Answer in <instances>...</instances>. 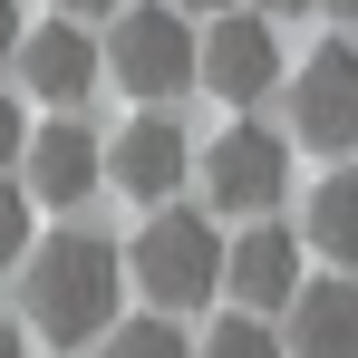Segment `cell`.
Here are the masks:
<instances>
[{"mask_svg":"<svg viewBox=\"0 0 358 358\" xmlns=\"http://www.w3.org/2000/svg\"><path fill=\"white\" fill-rule=\"evenodd\" d=\"M194 358H291V339H271V320L242 310V320H213V339H203Z\"/></svg>","mask_w":358,"mask_h":358,"instance_id":"4fadbf2b","label":"cell"},{"mask_svg":"<svg viewBox=\"0 0 358 358\" xmlns=\"http://www.w3.org/2000/svg\"><path fill=\"white\" fill-rule=\"evenodd\" d=\"M0 358H29V339H20V320H0Z\"/></svg>","mask_w":358,"mask_h":358,"instance_id":"ac0fdd59","label":"cell"},{"mask_svg":"<svg viewBox=\"0 0 358 358\" xmlns=\"http://www.w3.org/2000/svg\"><path fill=\"white\" fill-rule=\"evenodd\" d=\"M252 10H262V20H291V10H310V0H252Z\"/></svg>","mask_w":358,"mask_h":358,"instance_id":"d6986e66","label":"cell"},{"mask_svg":"<svg viewBox=\"0 0 358 358\" xmlns=\"http://www.w3.org/2000/svg\"><path fill=\"white\" fill-rule=\"evenodd\" d=\"M97 175H107V145H97L78 117L39 126V136H29V155H20L29 203H87V194H97Z\"/></svg>","mask_w":358,"mask_h":358,"instance_id":"ba28073f","label":"cell"},{"mask_svg":"<svg viewBox=\"0 0 358 358\" xmlns=\"http://www.w3.org/2000/svg\"><path fill=\"white\" fill-rule=\"evenodd\" d=\"M291 126L320 155H349L358 145V49L349 39L310 49V68H300V87H291Z\"/></svg>","mask_w":358,"mask_h":358,"instance_id":"8992f818","label":"cell"},{"mask_svg":"<svg viewBox=\"0 0 358 358\" xmlns=\"http://www.w3.org/2000/svg\"><path fill=\"white\" fill-rule=\"evenodd\" d=\"M117 291H126V252H117L107 233L68 223V233L29 242L20 310H29V329H39V339H59V349H97V329L117 320Z\"/></svg>","mask_w":358,"mask_h":358,"instance_id":"6da1fadb","label":"cell"},{"mask_svg":"<svg viewBox=\"0 0 358 358\" xmlns=\"http://www.w3.org/2000/svg\"><path fill=\"white\" fill-rule=\"evenodd\" d=\"M300 242H310V252H329V271H349V262H358V165H329V175L310 184Z\"/></svg>","mask_w":358,"mask_h":358,"instance_id":"7c38bea8","label":"cell"},{"mask_svg":"<svg viewBox=\"0 0 358 358\" xmlns=\"http://www.w3.org/2000/svg\"><path fill=\"white\" fill-rule=\"evenodd\" d=\"M97 358H194V349H184L175 320H117V329L97 339Z\"/></svg>","mask_w":358,"mask_h":358,"instance_id":"5bb4252c","label":"cell"},{"mask_svg":"<svg viewBox=\"0 0 358 358\" xmlns=\"http://www.w3.org/2000/svg\"><path fill=\"white\" fill-rule=\"evenodd\" d=\"M10 59H20V87H29V97H49V107H78V97L97 87V39H87L78 20H49V29H29Z\"/></svg>","mask_w":358,"mask_h":358,"instance_id":"30bf717a","label":"cell"},{"mask_svg":"<svg viewBox=\"0 0 358 358\" xmlns=\"http://www.w3.org/2000/svg\"><path fill=\"white\" fill-rule=\"evenodd\" d=\"M20 49V0H0V59Z\"/></svg>","mask_w":358,"mask_h":358,"instance_id":"e0dca14e","label":"cell"},{"mask_svg":"<svg viewBox=\"0 0 358 358\" xmlns=\"http://www.w3.org/2000/svg\"><path fill=\"white\" fill-rule=\"evenodd\" d=\"M203 194H213V213H271L281 194H291V136H271L262 117H233L213 145H203Z\"/></svg>","mask_w":358,"mask_h":358,"instance_id":"277c9868","label":"cell"},{"mask_svg":"<svg viewBox=\"0 0 358 358\" xmlns=\"http://www.w3.org/2000/svg\"><path fill=\"white\" fill-rule=\"evenodd\" d=\"M29 184H0V262H10V271H20V252H29Z\"/></svg>","mask_w":358,"mask_h":358,"instance_id":"9a60e30c","label":"cell"},{"mask_svg":"<svg viewBox=\"0 0 358 358\" xmlns=\"http://www.w3.org/2000/svg\"><path fill=\"white\" fill-rule=\"evenodd\" d=\"M300 252H310L300 233H281V223H262V213H252V233L223 252V291H233L242 310H262V320H271V310H291V300H300Z\"/></svg>","mask_w":358,"mask_h":358,"instance_id":"52a82bcc","label":"cell"},{"mask_svg":"<svg viewBox=\"0 0 358 358\" xmlns=\"http://www.w3.org/2000/svg\"><path fill=\"white\" fill-rule=\"evenodd\" d=\"M175 10H213V20H223V10H242V0H175Z\"/></svg>","mask_w":358,"mask_h":358,"instance_id":"ffe728a7","label":"cell"},{"mask_svg":"<svg viewBox=\"0 0 358 358\" xmlns=\"http://www.w3.org/2000/svg\"><path fill=\"white\" fill-rule=\"evenodd\" d=\"M194 59H203V39L184 29L175 0H126L117 29H107V78H117L126 97H145V107H165L194 87Z\"/></svg>","mask_w":358,"mask_h":358,"instance_id":"3957f363","label":"cell"},{"mask_svg":"<svg viewBox=\"0 0 358 358\" xmlns=\"http://www.w3.org/2000/svg\"><path fill=\"white\" fill-rule=\"evenodd\" d=\"M194 87H213L223 107H252V97H271V87H281V39H271V20H262L252 0H242V10H223V20L203 29Z\"/></svg>","mask_w":358,"mask_h":358,"instance_id":"5b68a950","label":"cell"},{"mask_svg":"<svg viewBox=\"0 0 358 358\" xmlns=\"http://www.w3.org/2000/svg\"><path fill=\"white\" fill-rule=\"evenodd\" d=\"M223 252H233V242L213 233L203 213L155 203V223L126 242V281H136V291H145L165 320H175V310H203V300L223 291Z\"/></svg>","mask_w":358,"mask_h":358,"instance_id":"7a4b0ae2","label":"cell"},{"mask_svg":"<svg viewBox=\"0 0 358 358\" xmlns=\"http://www.w3.org/2000/svg\"><path fill=\"white\" fill-rule=\"evenodd\" d=\"M291 358H358V281H300L291 300Z\"/></svg>","mask_w":358,"mask_h":358,"instance_id":"8fae6325","label":"cell"},{"mask_svg":"<svg viewBox=\"0 0 358 358\" xmlns=\"http://www.w3.org/2000/svg\"><path fill=\"white\" fill-rule=\"evenodd\" d=\"M107 175H117L136 203H175V184L194 175V145H184V126H175V117H155V107H145V117L107 145Z\"/></svg>","mask_w":358,"mask_h":358,"instance_id":"9c48e42d","label":"cell"},{"mask_svg":"<svg viewBox=\"0 0 358 358\" xmlns=\"http://www.w3.org/2000/svg\"><path fill=\"white\" fill-rule=\"evenodd\" d=\"M329 10H339V20H358V0H329Z\"/></svg>","mask_w":358,"mask_h":358,"instance_id":"7402d4cb","label":"cell"},{"mask_svg":"<svg viewBox=\"0 0 358 358\" xmlns=\"http://www.w3.org/2000/svg\"><path fill=\"white\" fill-rule=\"evenodd\" d=\"M20 155H29V136H20V97L0 87V165H20Z\"/></svg>","mask_w":358,"mask_h":358,"instance_id":"2e32d148","label":"cell"},{"mask_svg":"<svg viewBox=\"0 0 358 358\" xmlns=\"http://www.w3.org/2000/svg\"><path fill=\"white\" fill-rule=\"evenodd\" d=\"M59 10H68V20H78V10H126V0H59Z\"/></svg>","mask_w":358,"mask_h":358,"instance_id":"44dd1931","label":"cell"}]
</instances>
